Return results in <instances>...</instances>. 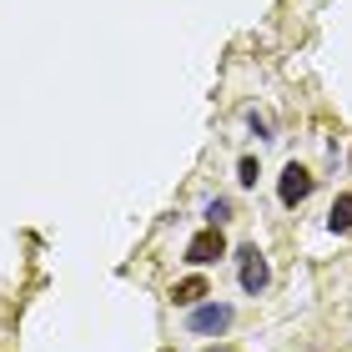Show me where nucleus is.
<instances>
[{"label":"nucleus","mask_w":352,"mask_h":352,"mask_svg":"<svg viewBox=\"0 0 352 352\" xmlns=\"http://www.w3.org/2000/svg\"><path fill=\"white\" fill-rule=\"evenodd\" d=\"M257 176H262L257 156H242V162H236V182H242V186H257Z\"/></svg>","instance_id":"nucleus-8"},{"label":"nucleus","mask_w":352,"mask_h":352,"mask_svg":"<svg viewBox=\"0 0 352 352\" xmlns=\"http://www.w3.org/2000/svg\"><path fill=\"white\" fill-rule=\"evenodd\" d=\"M232 217V201L227 197H217V201H206V227H221V221Z\"/></svg>","instance_id":"nucleus-7"},{"label":"nucleus","mask_w":352,"mask_h":352,"mask_svg":"<svg viewBox=\"0 0 352 352\" xmlns=\"http://www.w3.org/2000/svg\"><path fill=\"white\" fill-rule=\"evenodd\" d=\"M171 297H176V302H182V307H197V302L206 297V282H201V277H186V282H182V287H176V292H171Z\"/></svg>","instance_id":"nucleus-6"},{"label":"nucleus","mask_w":352,"mask_h":352,"mask_svg":"<svg viewBox=\"0 0 352 352\" xmlns=\"http://www.w3.org/2000/svg\"><path fill=\"white\" fill-rule=\"evenodd\" d=\"M232 307L227 302H201V307H191V317H186V332H197V338H221V332L232 327Z\"/></svg>","instance_id":"nucleus-2"},{"label":"nucleus","mask_w":352,"mask_h":352,"mask_svg":"<svg viewBox=\"0 0 352 352\" xmlns=\"http://www.w3.org/2000/svg\"><path fill=\"white\" fill-rule=\"evenodd\" d=\"M221 257H227V236H221V227H206V232H197L186 242V262L191 267H212Z\"/></svg>","instance_id":"nucleus-3"},{"label":"nucleus","mask_w":352,"mask_h":352,"mask_svg":"<svg viewBox=\"0 0 352 352\" xmlns=\"http://www.w3.org/2000/svg\"><path fill=\"white\" fill-rule=\"evenodd\" d=\"M212 352H232V347H212Z\"/></svg>","instance_id":"nucleus-9"},{"label":"nucleus","mask_w":352,"mask_h":352,"mask_svg":"<svg viewBox=\"0 0 352 352\" xmlns=\"http://www.w3.org/2000/svg\"><path fill=\"white\" fill-rule=\"evenodd\" d=\"M236 277H242V292H247V297H262V292H267V282H272V267H267V257L257 252V242L236 252Z\"/></svg>","instance_id":"nucleus-1"},{"label":"nucleus","mask_w":352,"mask_h":352,"mask_svg":"<svg viewBox=\"0 0 352 352\" xmlns=\"http://www.w3.org/2000/svg\"><path fill=\"white\" fill-rule=\"evenodd\" d=\"M327 232H352V191H342L327 212Z\"/></svg>","instance_id":"nucleus-5"},{"label":"nucleus","mask_w":352,"mask_h":352,"mask_svg":"<svg viewBox=\"0 0 352 352\" xmlns=\"http://www.w3.org/2000/svg\"><path fill=\"white\" fill-rule=\"evenodd\" d=\"M277 197H282V206H302L312 197V171L302 162H287L282 166V182H277Z\"/></svg>","instance_id":"nucleus-4"}]
</instances>
